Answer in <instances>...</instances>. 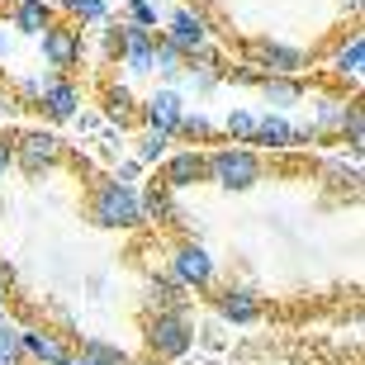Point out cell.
Here are the masks:
<instances>
[{"label": "cell", "mask_w": 365, "mask_h": 365, "mask_svg": "<svg viewBox=\"0 0 365 365\" xmlns=\"http://www.w3.org/2000/svg\"><path fill=\"white\" fill-rule=\"evenodd\" d=\"M91 218L100 228H138L143 223V195L128 180H105L91 200Z\"/></svg>", "instance_id": "cell-1"}, {"label": "cell", "mask_w": 365, "mask_h": 365, "mask_svg": "<svg viewBox=\"0 0 365 365\" xmlns=\"http://www.w3.org/2000/svg\"><path fill=\"white\" fill-rule=\"evenodd\" d=\"M195 341V323H190V309L176 304V309H157V318L148 323V351L157 361H176V356L190 351Z\"/></svg>", "instance_id": "cell-2"}, {"label": "cell", "mask_w": 365, "mask_h": 365, "mask_svg": "<svg viewBox=\"0 0 365 365\" xmlns=\"http://www.w3.org/2000/svg\"><path fill=\"white\" fill-rule=\"evenodd\" d=\"M204 176L218 190H252L261 180V162L247 148H218L214 157H204Z\"/></svg>", "instance_id": "cell-3"}, {"label": "cell", "mask_w": 365, "mask_h": 365, "mask_svg": "<svg viewBox=\"0 0 365 365\" xmlns=\"http://www.w3.org/2000/svg\"><path fill=\"white\" fill-rule=\"evenodd\" d=\"M171 275H176L185 289H204V284H214V257H209L200 242H180L176 252H171Z\"/></svg>", "instance_id": "cell-4"}, {"label": "cell", "mask_w": 365, "mask_h": 365, "mask_svg": "<svg viewBox=\"0 0 365 365\" xmlns=\"http://www.w3.org/2000/svg\"><path fill=\"white\" fill-rule=\"evenodd\" d=\"M38 48H43V62L53 71H67V67H76V57H81V34H76V29H62V24H48L38 34Z\"/></svg>", "instance_id": "cell-5"}, {"label": "cell", "mask_w": 365, "mask_h": 365, "mask_svg": "<svg viewBox=\"0 0 365 365\" xmlns=\"http://www.w3.org/2000/svg\"><path fill=\"white\" fill-rule=\"evenodd\" d=\"M313 133H318V128H294L284 114H257V133H252V143L280 152V148H299V143H309Z\"/></svg>", "instance_id": "cell-6"}, {"label": "cell", "mask_w": 365, "mask_h": 365, "mask_svg": "<svg viewBox=\"0 0 365 365\" xmlns=\"http://www.w3.org/2000/svg\"><path fill=\"white\" fill-rule=\"evenodd\" d=\"M152 29L148 24H123L119 29V48H123V67L128 76H148L152 71Z\"/></svg>", "instance_id": "cell-7"}, {"label": "cell", "mask_w": 365, "mask_h": 365, "mask_svg": "<svg viewBox=\"0 0 365 365\" xmlns=\"http://www.w3.org/2000/svg\"><path fill=\"white\" fill-rule=\"evenodd\" d=\"M57 157H62V143H57L53 133H24L19 143H14V162L24 166V171H34V176L48 171Z\"/></svg>", "instance_id": "cell-8"}, {"label": "cell", "mask_w": 365, "mask_h": 365, "mask_svg": "<svg viewBox=\"0 0 365 365\" xmlns=\"http://www.w3.org/2000/svg\"><path fill=\"white\" fill-rule=\"evenodd\" d=\"M185 114V95L176 91V86H166V91H152L148 100H143V119L152 123V128H162V133H176V119Z\"/></svg>", "instance_id": "cell-9"}, {"label": "cell", "mask_w": 365, "mask_h": 365, "mask_svg": "<svg viewBox=\"0 0 365 365\" xmlns=\"http://www.w3.org/2000/svg\"><path fill=\"white\" fill-rule=\"evenodd\" d=\"M166 38L176 43L180 53H200L204 38H209V29H204V14H195V10H176L171 19H166Z\"/></svg>", "instance_id": "cell-10"}, {"label": "cell", "mask_w": 365, "mask_h": 365, "mask_svg": "<svg viewBox=\"0 0 365 365\" xmlns=\"http://www.w3.org/2000/svg\"><path fill=\"white\" fill-rule=\"evenodd\" d=\"M218 318H228V323L247 327L261 318V299L252 294V289H242V284H228L223 294H218Z\"/></svg>", "instance_id": "cell-11"}, {"label": "cell", "mask_w": 365, "mask_h": 365, "mask_svg": "<svg viewBox=\"0 0 365 365\" xmlns=\"http://www.w3.org/2000/svg\"><path fill=\"white\" fill-rule=\"evenodd\" d=\"M38 100L48 105V114H53V119H71V114H76V105H81V91H76L71 81H62V76H48Z\"/></svg>", "instance_id": "cell-12"}, {"label": "cell", "mask_w": 365, "mask_h": 365, "mask_svg": "<svg viewBox=\"0 0 365 365\" xmlns=\"http://www.w3.org/2000/svg\"><path fill=\"white\" fill-rule=\"evenodd\" d=\"M204 180V157L195 148L190 152H176L171 162H166V190H190Z\"/></svg>", "instance_id": "cell-13"}, {"label": "cell", "mask_w": 365, "mask_h": 365, "mask_svg": "<svg viewBox=\"0 0 365 365\" xmlns=\"http://www.w3.org/2000/svg\"><path fill=\"white\" fill-rule=\"evenodd\" d=\"M10 24L19 29V34H29V38H38L43 29L53 24V5H48V0H19L14 14H10Z\"/></svg>", "instance_id": "cell-14"}, {"label": "cell", "mask_w": 365, "mask_h": 365, "mask_svg": "<svg viewBox=\"0 0 365 365\" xmlns=\"http://www.w3.org/2000/svg\"><path fill=\"white\" fill-rule=\"evenodd\" d=\"M257 57H261V67H271L275 76H294V71L309 67V57L299 53V48H280V43H261Z\"/></svg>", "instance_id": "cell-15"}, {"label": "cell", "mask_w": 365, "mask_h": 365, "mask_svg": "<svg viewBox=\"0 0 365 365\" xmlns=\"http://www.w3.org/2000/svg\"><path fill=\"white\" fill-rule=\"evenodd\" d=\"M19 351L34 356V361H43V365H57L62 356H67V346H62L53 332H19Z\"/></svg>", "instance_id": "cell-16"}, {"label": "cell", "mask_w": 365, "mask_h": 365, "mask_svg": "<svg viewBox=\"0 0 365 365\" xmlns=\"http://www.w3.org/2000/svg\"><path fill=\"white\" fill-rule=\"evenodd\" d=\"M361 62H365V38H361V34H351V38L337 48V57H332V71L356 81V76H361Z\"/></svg>", "instance_id": "cell-17"}, {"label": "cell", "mask_w": 365, "mask_h": 365, "mask_svg": "<svg viewBox=\"0 0 365 365\" xmlns=\"http://www.w3.org/2000/svg\"><path fill=\"white\" fill-rule=\"evenodd\" d=\"M180 67H185V53H180L171 38L152 43V71H162V76H176Z\"/></svg>", "instance_id": "cell-18"}, {"label": "cell", "mask_w": 365, "mask_h": 365, "mask_svg": "<svg viewBox=\"0 0 365 365\" xmlns=\"http://www.w3.org/2000/svg\"><path fill=\"white\" fill-rule=\"evenodd\" d=\"M143 218H152V223H171V218H176V200H171V190H152L148 200H143Z\"/></svg>", "instance_id": "cell-19"}, {"label": "cell", "mask_w": 365, "mask_h": 365, "mask_svg": "<svg viewBox=\"0 0 365 365\" xmlns=\"http://www.w3.org/2000/svg\"><path fill=\"white\" fill-rule=\"evenodd\" d=\"M185 284L176 280V275H166V280H152V304L157 309H176V304H185V294H180Z\"/></svg>", "instance_id": "cell-20"}, {"label": "cell", "mask_w": 365, "mask_h": 365, "mask_svg": "<svg viewBox=\"0 0 365 365\" xmlns=\"http://www.w3.org/2000/svg\"><path fill=\"white\" fill-rule=\"evenodd\" d=\"M223 128H228V138H237V143H252V133H257V114H252V109H232L228 119H223Z\"/></svg>", "instance_id": "cell-21"}, {"label": "cell", "mask_w": 365, "mask_h": 365, "mask_svg": "<svg viewBox=\"0 0 365 365\" xmlns=\"http://www.w3.org/2000/svg\"><path fill=\"white\" fill-rule=\"evenodd\" d=\"M19 327L14 323H5V313H0V365H14L19 361Z\"/></svg>", "instance_id": "cell-22"}, {"label": "cell", "mask_w": 365, "mask_h": 365, "mask_svg": "<svg viewBox=\"0 0 365 365\" xmlns=\"http://www.w3.org/2000/svg\"><path fill=\"white\" fill-rule=\"evenodd\" d=\"M176 133H180V138H190V143H195V138H200V143H204V138L214 133V123L204 119V114H190V109H185V114H180V119H176Z\"/></svg>", "instance_id": "cell-23"}, {"label": "cell", "mask_w": 365, "mask_h": 365, "mask_svg": "<svg viewBox=\"0 0 365 365\" xmlns=\"http://www.w3.org/2000/svg\"><path fill=\"white\" fill-rule=\"evenodd\" d=\"M105 105L114 119H133V95H128V86H109L105 91Z\"/></svg>", "instance_id": "cell-24"}, {"label": "cell", "mask_w": 365, "mask_h": 365, "mask_svg": "<svg viewBox=\"0 0 365 365\" xmlns=\"http://www.w3.org/2000/svg\"><path fill=\"white\" fill-rule=\"evenodd\" d=\"M67 10L76 14V19H86V24H100L109 14V0H67Z\"/></svg>", "instance_id": "cell-25"}, {"label": "cell", "mask_w": 365, "mask_h": 365, "mask_svg": "<svg viewBox=\"0 0 365 365\" xmlns=\"http://www.w3.org/2000/svg\"><path fill=\"white\" fill-rule=\"evenodd\" d=\"M346 114H351V105H341V100H323V105H318V128H341Z\"/></svg>", "instance_id": "cell-26"}, {"label": "cell", "mask_w": 365, "mask_h": 365, "mask_svg": "<svg viewBox=\"0 0 365 365\" xmlns=\"http://www.w3.org/2000/svg\"><path fill=\"white\" fill-rule=\"evenodd\" d=\"M266 100H271L275 109H289L299 100V86L294 81H266Z\"/></svg>", "instance_id": "cell-27"}, {"label": "cell", "mask_w": 365, "mask_h": 365, "mask_svg": "<svg viewBox=\"0 0 365 365\" xmlns=\"http://www.w3.org/2000/svg\"><path fill=\"white\" fill-rule=\"evenodd\" d=\"M86 356H91L95 365H128V356L114 351V346H105V341H86Z\"/></svg>", "instance_id": "cell-28"}, {"label": "cell", "mask_w": 365, "mask_h": 365, "mask_svg": "<svg viewBox=\"0 0 365 365\" xmlns=\"http://www.w3.org/2000/svg\"><path fill=\"white\" fill-rule=\"evenodd\" d=\"M166 138H171V133L152 128V133L143 138V152H138V157H143V162H162V157H166Z\"/></svg>", "instance_id": "cell-29"}, {"label": "cell", "mask_w": 365, "mask_h": 365, "mask_svg": "<svg viewBox=\"0 0 365 365\" xmlns=\"http://www.w3.org/2000/svg\"><path fill=\"white\" fill-rule=\"evenodd\" d=\"M128 19H133V24H157V5H152V0H133V5H128Z\"/></svg>", "instance_id": "cell-30"}, {"label": "cell", "mask_w": 365, "mask_h": 365, "mask_svg": "<svg viewBox=\"0 0 365 365\" xmlns=\"http://www.w3.org/2000/svg\"><path fill=\"white\" fill-rule=\"evenodd\" d=\"M10 166H14V148H10V143H5V138H0V176H5Z\"/></svg>", "instance_id": "cell-31"}, {"label": "cell", "mask_w": 365, "mask_h": 365, "mask_svg": "<svg viewBox=\"0 0 365 365\" xmlns=\"http://www.w3.org/2000/svg\"><path fill=\"white\" fill-rule=\"evenodd\" d=\"M57 365H95V361H91V356L81 351V356H62V361H57Z\"/></svg>", "instance_id": "cell-32"}, {"label": "cell", "mask_w": 365, "mask_h": 365, "mask_svg": "<svg viewBox=\"0 0 365 365\" xmlns=\"http://www.w3.org/2000/svg\"><path fill=\"white\" fill-rule=\"evenodd\" d=\"M10 57V34H5V24H0V62Z\"/></svg>", "instance_id": "cell-33"}]
</instances>
